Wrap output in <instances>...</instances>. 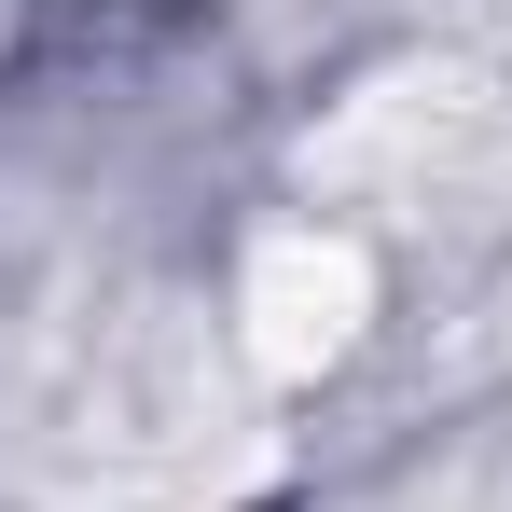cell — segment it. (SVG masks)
Masks as SVG:
<instances>
[{"instance_id": "6da1fadb", "label": "cell", "mask_w": 512, "mask_h": 512, "mask_svg": "<svg viewBox=\"0 0 512 512\" xmlns=\"http://www.w3.org/2000/svg\"><path fill=\"white\" fill-rule=\"evenodd\" d=\"M360 319H374V263H360V236H333V222H277V236H250V263H236V360H250L263 388L333 374L346 346H360Z\"/></svg>"}]
</instances>
